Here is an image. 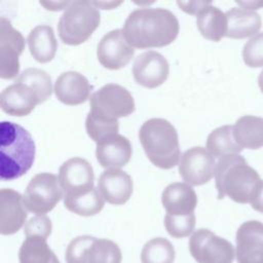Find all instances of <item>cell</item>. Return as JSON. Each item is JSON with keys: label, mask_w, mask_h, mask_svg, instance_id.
Segmentation results:
<instances>
[{"label": "cell", "mask_w": 263, "mask_h": 263, "mask_svg": "<svg viewBox=\"0 0 263 263\" xmlns=\"http://www.w3.org/2000/svg\"><path fill=\"white\" fill-rule=\"evenodd\" d=\"M52 229L51 221L48 217L35 216L31 218L26 224L24 228V233L27 236H40L45 239L50 235Z\"/></svg>", "instance_id": "34"}, {"label": "cell", "mask_w": 263, "mask_h": 263, "mask_svg": "<svg viewBox=\"0 0 263 263\" xmlns=\"http://www.w3.org/2000/svg\"><path fill=\"white\" fill-rule=\"evenodd\" d=\"M258 84H259V87L261 89V91L263 92V70L261 71L259 77H258Z\"/></svg>", "instance_id": "40"}, {"label": "cell", "mask_w": 263, "mask_h": 263, "mask_svg": "<svg viewBox=\"0 0 263 263\" xmlns=\"http://www.w3.org/2000/svg\"><path fill=\"white\" fill-rule=\"evenodd\" d=\"M206 149L214 157L238 154L242 148L236 143L232 125H223L214 129L206 139Z\"/></svg>", "instance_id": "27"}, {"label": "cell", "mask_w": 263, "mask_h": 263, "mask_svg": "<svg viewBox=\"0 0 263 263\" xmlns=\"http://www.w3.org/2000/svg\"><path fill=\"white\" fill-rule=\"evenodd\" d=\"M70 3H71V1H61V2H57V1H49V2L40 1V4L43 5L46 9L54 10V11L67 8Z\"/></svg>", "instance_id": "37"}, {"label": "cell", "mask_w": 263, "mask_h": 263, "mask_svg": "<svg viewBox=\"0 0 263 263\" xmlns=\"http://www.w3.org/2000/svg\"><path fill=\"white\" fill-rule=\"evenodd\" d=\"M161 202L166 215L174 217L190 216L194 214L197 205V195L189 184L176 182L164 188Z\"/></svg>", "instance_id": "21"}, {"label": "cell", "mask_w": 263, "mask_h": 263, "mask_svg": "<svg viewBox=\"0 0 263 263\" xmlns=\"http://www.w3.org/2000/svg\"><path fill=\"white\" fill-rule=\"evenodd\" d=\"M20 263H60L48 247L46 239L40 236H27L18 253Z\"/></svg>", "instance_id": "26"}, {"label": "cell", "mask_w": 263, "mask_h": 263, "mask_svg": "<svg viewBox=\"0 0 263 263\" xmlns=\"http://www.w3.org/2000/svg\"><path fill=\"white\" fill-rule=\"evenodd\" d=\"M250 202L254 210L263 214V180L260 182L257 189L255 190Z\"/></svg>", "instance_id": "36"}, {"label": "cell", "mask_w": 263, "mask_h": 263, "mask_svg": "<svg viewBox=\"0 0 263 263\" xmlns=\"http://www.w3.org/2000/svg\"><path fill=\"white\" fill-rule=\"evenodd\" d=\"M189 251L197 263H232L236 255L230 241L205 228L193 232Z\"/></svg>", "instance_id": "9"}, {"label": "cell", "mask_w": 263, "mask_h": 263, "mask_svg": "<svg viewBox=\"0 0 263 263\" xmlns=\"http://www.w3.org/2000/svg\"><path fill=\"white\" fill-rule=\"evenodd\" d=\"M63 197L59 177L50 173L35 175L29 182L23 200L25 208L37 216L50 212Z\"/></svg>", "instance_id": "8"}, {"label": "cell", "mask_w": 263, "mask_h": 263, "mask_svg": "<svg viewBox=\"0 0 263 263\" xmlns=\"http://www.w3.org/2000/svg\"><path fill=\"white\" fill-rule=\"evenodd\" d=\"M28 45L32 57L39 63L50 62L57 52L58 42L50 26L38 25L28 35Z\"/></svg>", "instance_id": "23"}, {"label": "cell", "mask_w": 263, "mask_h": 263, "mask_svg": "<svg viewBox=\"0 0 263 263\" xmlns=\"http://www.w3.org/2000/svg\"><path fill=\"white\" fill-rule=\"evenodd\" d=\"M210 3V1H177L178 6L183 11L190 14H197L204 6Z\"/></svg>", "instance_id": "35"}, {"label": "cell", "mask_w": 263, "mask_h": 263, "mask_svg": "<svg viewBox=\"0 0 263 263\" xmlns=\"http://www.w3.org/2000/svg\"><path fill=\"white\" fill-rule=\"evenodd\" d=\"M214 176L218 198L228 196L238 203H250L254 191L262 181L256 170L239 154L220 157L216 162Z\"/></svg>", "instance_id": "3"}, {"label": "cell", "mask_w": 263, "mask_h": 263, "mask_svg": "<svg viewBox=\"0 0 263 263\" xmlns=\"http://www.w3.org/2000/svg\"><path fill=\"white\" fill-rule=\"evenodd\" d=\"M139 139L148 159L156 166L170 170L180 160L181 152L175 126L163 118L146 120L139 130Z\"/></svg>", "instance_id": "4"}, {"label": "cell", "mask_w": 263, "mask_h": 263, "mask_svg": "<svg viewBox=\"0 0 263 263\" xmlns=\"http://www.w3.org/2000/svg\"><path fill=\"white\" fill-rule=\"evenodd\" d=\"M227 29L225 36L233 39H242L257 35L262 27L261 16L245 8L234 7L226 13Z\"/></svg>", "instance_id": "22"}, {"label": "cell", "mask_w": 263, "mask_h": 263, "mask_svg": "<svg viewBox=\"0 0 263 263\" xmlns=\"http://www.w3.org/2000/svg\"><path fill=\"white\" fill-rule=\"evenodd\" d=\"M53 90L60 102L65 105L75 106L87 101L92 90V85L79 72L67 71L57 78Z\"/></svg>", "instance_id": "18"}, {"label": "cell", "mask_w": 263, "mask_h": 263, "mask_svg": "<svg viewBox=\"0 0 263 263\" xmlns=\"http://www.w3.org/2000/svg\"><path fill=\"white\" fill-rule=\"evenodd\" d=\"M25 44L22 33L2 16L0 18V77L2 79H13L18 74V58Z\"/></svg>", "instance_id": "10"}, {"label": "cell", "mask_w": 263, "mask_h": 263, "mask_svg": "<svg viewBox=\"0 0 263 263\" xmlns=\"http://www.w3.org/2000/svg\"><path fill=\"white\" fill-rule=\"evenodd\" d=\"M35 143L31 134L17 123L0 124V179L11 181L24 176L35 160Z\"/></svg>", "instance_id": "2"}, {"label": "cell", "mask_w": 263, "mask_h": 263, "mask_svg": "<svg viewBox=\"0 0 263 263\" xmlns=\"http://www.w3.org/2000/svg\"><path fill=\"white\" fill-rule=\"evenodd\" d=\"M170 65L159 52L148 50L139 54L133 65L135 81L147 88L161 85L168 77Z\"/></svg>", "instance_id": "14"}, {"label": "cell", "mask_w": 263, "mask_h": 263, "mask_svg": "<svg viewBox=\"0 0 263 263\" xmlns=\"http://www.w3.org/2000/svg\"><path fill=\"white\" fill-rule=\"evenodd\" d=\"M135 49L124 38L120 29L105 34L97 47V57L101 65L110 70L125 67L134 57Z\"/></svg>", "instance_id": "13"}, {"label": "cell", "mask_w": 263, "mask_h": 263, "mask_svg": "<svg viewBox=\"0 0 263 263\" xmlns=\"http://www.w3.org/2000/svg\"><path fill=\"white\" fill-rule=\"evenodd\" d=\"M15 81L24 82L31 86L39 95L41 102H45L50 98L52 92L51 78L45 71L37 68H28L24 70Z\"/></svg>", "instance_id": "30"}, {"label": "cell", "mask_w": 263, "mask_h": 263, "mask_svg": "<svg viewBox=\"0 0 263 263\" xmlns=\"http://www.w3.org/2000/svg\"><path fill=\"white\" fill-rule=\"evenodd\" d=\"M233 136L242 149L255 150L263 147V118L241 116L233 125Z\"/></svg>", "instance_id": "24"}, {"label": "cell", "mask_w": 263, "mask_h": 263, "mask_svg": "<svg viewBox=\"0 0 263 263\" xmlns=\"http://www.w3.org/2000/svg\"><path fill=\"white\" fill-rule=\"evenodd\" d=\"M59 180L65 195L82 194L95 188L92 166L81 157H72L66 160L60 166Z\"/></svg>", "instance_id": "12"}, {"label": "cell", "mask_w": 263, "mask_h": 263, "mask_svg": "<svg viewBox=\"0 0 263 263\" xmlns=\"http://www.w3.org/2000/svg\"><path fill=\"white\" fill-rule=\"evenodd\" d=\"M101 14L91 1H71L58 24L61 40L68 45L85 42L100 26Z\"/></svg>", "instance_id": "5"}, {"label": "cell", "mask_w": 263, "mask_h": 263, "mask_svg": "<svg viewBox=\"0 0 263 263\" xmlns=\"http://www.w3.org/2000/svg\"><path fill=\"white\" fill-rule=\"evenodd\" d=\"M92 4L96 6V7H100V8H103V9H112L116 6H118L119 4H121V2H98V1H91Z\"/></svg>", "instance_id": "39"}, {"label": "cell", "mask_w": 263, "mask_h": 263, "mask_svg": "<svg viewBox=\"0 0 263 263\" xmlns=\"http://www.w3.org/2000/svg\"><path fill=\"white\" fill-rule=\"evenodd\" d=\"M175 249L170 240L155 237L147 241L141 252L142 263H173Z\"/></svg>", "instance_id": "29"}, {"label": "cell", "mask_w": 263, "mask_h": 263, "mask_svg": "<svg viewBox=\"0 0 263 263\" xmlns=\"http://www.w3.org/2000/svg\"><path fill=\"white\" fill-rule=\"evenodd\" d=\"M121 259L116 242L90 235L75 237L66 250L67 263H121Z\"/></svg>", "instance_id": "7"}, {"label": "cell", "mask_w": 263, "mask_h": 263, "mask_svg": "<svg viewBox=\"0 0 263 263\" xmlns=\"http://www.w3.org/2000/svg\"><path fill=\"white\" fill-rule=\"evenodd\" d=\"M37 91L24 82L14 81L5 87L0 96V106L3 112L12 116L29 115L36 105L41 104Z\"/></svg>", "instance_id": "16"}, {"label": "cell", "mask_w": 263, "mask_h": 263, "mask_svg": "<svg viewBox=\"0 0 263 263\" xmlns=\"http://www.w3.org/2000/svg\"><path fill=\"white\" fill-rule=\"evenodd\" d=\"M242 59L251 68L263 67V33L250 38L242 48Z\"/></svg>", "instance_id": "33"}, {"label": "cell", "mask_w": 263, "mask_h": 263, "mask_svg": "<svg viewBox=\"0 0 263 263\" xmlns=\"http://www.w3.org/2000/svg\"><path fill=\"white\" fill-rule=\"evenodd\" d=\"M133 180L130 176L116 168L104 171L98 181V190L105 201L120 205L125 203L133 194Z\"/></svg>", "instance_id": "19"}, {"label": "cell", "mask_w": 263, "mask_h": 263, "mask_svg": "<svg viewBox=\"0 0 263 263\" xmlns=\"http://www.w3.org/2000/svg\"><path fill=\"white\" fill-rule=\"evenodd\" d=\"M237 263H263V223L243 222L236 231Z\"/></svg>", "instance_id": "15"}, {"label": "cell", "mask_w": 263, "mask_h": 263, "mask_svg": "<svg viewBox=\"0 0 263 263\" xmlns=\"http://www.w3.org/2000/svg\"><path fill=\"white\" fill-rule=\"evenodd\" d=\"M215 166V157L208 149L195 146L182 154L179 162V174L187 184L199 186L213 178Z\"/></svg>", "instance_id": "11"}, {"label": "cell", "mask_w": 263, "mask_h": 263, "mask_svg": "<svg viewBox=\"0 0 263 263\" xmlns=\"http://www.w3.org/2000/svg\"><path fill=\"white\" fill-rule=\"evenodd\" d=\"M164 226L167 233L176 238L186 237L192 233L195 227V215L174 217L165 215Z\"/></svg>", "instance_id": "32"}, {"label": "cell", "mask_w": 263, "mask_h": 263, "mask_svg": "<svg viewBox=\"0 0 263 263\" xmlns=\"http://www.w3.org/2000/svg\"><path fill=\"white\" fill-rule=\"evenodd\" d=\"M180 30L176 15L164 8H138L132 11L123 25L126 41L136 48L163 47L171 44Z\"/></svg>", "instance_id": "1"}, {"label": "cell", "mask_w": 263, "mask_h": 263, "mask_svg": "<svg viewBox=\"0 0 263 263\" xmlns=\"http://www.w3.org/2000/svg\"><path fill=\"white\" fill-rule=\"evenodd\" d=\"M64 204L67 210L83 217H90L99 214L105 204V199L96 188L76 195H65Z\"/></svg>", "instance_id": "28"}, {"label": "cell", "mask_w": 263, "mask_h": 263, "mask_svg": "<svg viewBox=\"0 0 263 263\" xmlns=\"http://www.w3.org/2000/svg\"><path fill=\"white\" fill-rule=\"evenodd\" d=\"M239 5L242 6V8L252 10V9H258L263 7V1H242V2H237Z\"/></svg>", "instance_id": "38"}, {"label": "cell", "mask_w": 263, "mask_h": 263, "mask_svg": "<svg viewBox=\"0 0 263 263\" xmlns=\"http://www.w3.org/2000/svg\"><path fill=\"white\" fill-rule=\"evenodd\" d=\"M27 211L20 192L3 188L0 191V232L2 235H11L17 232L25 224Z\"/></svg>", "instance_id": "17"}, {"label": "cell", "mask_w": 263, "mask_h": 263, "mask_svg": "<svg viewBox=\"0 0 263 263\" xmlns=\"http://www.w3.org/2000/svg\"><path fill=\"white\" fill-rule=\"evenodd\" d=\"M85 128L89 138L98 143L109 136L118 134L119 121H108L100 119L88 113L85 119Z\"/></svg>", "instance_id": "31"}, {"label": "cell", "mask_w": 263, "mask_h": 263, "mask_svg": "<svg viewBox=\"0 0 263 263\" xmlns=\"http://www.w3.org/2000/svg\"><path fill=\"white\" fill-rule=\"evenodd\" d=\"M196 25L205 39L218 42L226 34V14L210 3L196 14Z\"/></svg>", "instance_id": "25"}, {"label": "cell", "mask_w": 263, "mask_h": 263, "mask_svg": "<svg viewBox=\"0 0 263 263\" xmlns=\"http://www.w3.org/2000/svg\"><path fill=\"white\" fill-rule=\"evenodd\" d=\"M89 105L88 113L108 121H116L118 118L132 114L136 109L130 92L115 83H108L95 91L90 96Z\"/></svg>", "instance_id": "6"}, {"label": "cell", "mask_w": 263, "mask_h": 263, "mask_svg": "<svg viewBox=\"0 0 263 263\" xmlns=\"http://www.w3.org/2000/svg\"><path fill=\"white\" fill-rule=\"evenodd\" d=\"M133 153L130 142L122 135L109 136L97 143L96 157L101 166L116 168L126 165Z\"/></svg>", "instance_id": "20"}]
</instances>
